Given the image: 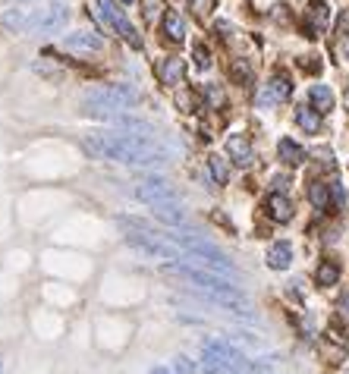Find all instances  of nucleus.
Listing matches in <instances>:
<instances>
[{"mask_svg":"<svg viewBox=\"0 0 349 374\" xmlns=\"http://www.w3.org/2000/svg\"><path fill=\"white\" fill-rule=\"evenodd\" d=\"M82 151L89 158L117 161V164H132V167H154L167 161L164 151L151 139L129 132H91L82 139Z\"/></svg>","mask_w":349,"mask_h":374,"instance_id":"1","label":"nucleus"},{"mask_svg":"<svg viewBox=\"0 0 349 374\" xmlns=\"http://www.w3.org/2000/svg\"><path fill=\"white\" fill-rule=\"evenodd\" d=\"M85 113H91V117L98 120H107L110 113L117 111H129V107L139 104V92L129 85H101L95 92L85 94Z\"/></svg>","mask_w":349,"mask_h":374,"instance_id":"2","label":"nucleus"},{"mask_svg":"<svg viewBox=\"0 0 349 374\" xmlns=\"http://www.w3.org/2000/svg\"><path fill=\"white\" fill-rule=\"evenodd\" d=\"M66 16H70V6L60 4V0H51V4H44L42 10L29 16V29H25V32H35V35H51V32L63 29Z\"/></svg>","mask_w":349,"mask_h":374,"instance_id":"3","label":"nucleus"},{"mask_svg":"<svg viewBox=\"0 0 349 374\" xmlns=\"http://www.w3.org/2000/svg\"><path fill=\"white\" fill-rule=\"evenodd\" d=\"M98 4V16L104 19L107 25H110L113 32H117L120 38H123L126 44H132V47H142V38L136 35V29H132V23L123 16V10L117 6V0H95Z\"/></svg>","mask_w":349,"mask_h":374,"instance_id":"4","label":"nucleus"},{"mask_svg":"<svg viewBox=\"0 0 349 374\" xmlns=\"http://www.w3.org/2000/svg\"><path fill=\"white\" fill-rule=\"evenodd\" d=\"M132 195L145 205H164V201H177V189L170 186L160 176H142V180L132 186Z\"/></svg>","mask_w":349,"mask_h":374,"instance_id":"5","label":"nucleus"},{"mask_svg":"<svg viewBox=\"0 0 349 374\" xmlns=\"http://www.w3.org/2000/svg\"><path fill=\"white\" fill-rule=\"evenodd\" d=\"M63 47L72 54H101L104 51V38L98 32H89V29H79V32H70L63 38Z\"/></svg>","mask_w":349,"mask_h":374,"instance_id":"6","label":"nucleus"},{"mask_svg":"<svg viewBox=\"0 0 349 374\" xmlns=\"http://www.w3.org/2000/svg\"><path fill=\"white\" fill-rule=\"evenodd\" d=\"M327 23H331V6H327V0H312L305 10V23H302V29H305L308 38H318L321 32L327 29Z\"/></svg>","mask_w":349,"mask_h":374,"instance_id":"7","label":"nucleus"},{"mask_svg":"<svg viewBox=\"0 0 349 374\" xmlns=\"http://www.w3.org/2000/svg\"><path fill=\"white\" fill-rule=\"evenodd\" d=\"M227 154H230L233 164H239V167H249L255 161V148L246 135H230V139H227Z\"/></svg>","mask_w":349,"mask_h":374,"instance_id":"8","label":"nucleus"},{"mask_svg":"<svg viewBox=\"0 0 349 374\" xmlns=\"http://www.w3.org/2000/svg\"><path fill=\"white\" fill-rule=\"evenodd\" d=\"M183 76H186V63L179 57H164L158 63V79L164 85H170V88H177L179 82H183Z\"/></svg>","mask_w":349,"mask_h":374,"instance_id":"9","label":"nucleus"},{"mask_svg":"<svg viewBox=\"0 0 349 374\" xmlns=\"http://www.w3.org/2000/svg\"><path fill=\"white\" fill-rule=\"evenodd\" d=\"M267 217L277 223H290L293 220V201L286 199L284 192H274L271 199H267Z\"/></svg>","mask_w":349,"mask_h":374,"instance_id":"10","label":"nucleus"},{"mask_svg":"<svg viewBox=\"0 0 349 374\" xmlns=\"http://www.w3.org/2000/svg\"><path fill=\"white\" fill-rule=\"evenodd\" d=\"M154 211V217H158L160 223H167V227H186V214H183V208L177 205V201H164V205H151Z\"/></svg>","mask_w":349,"mask_h":374,"instance_id":"11","label":"nucleus"},{"mask_svg":"<svg viewBox=\"0 0 349 374\" xmlns=\"http://www.w3.org/2000/svg\"><path fill=\"white\" fill-rule=\"evenodd\" d=\"M290 264H293V246L290 242H274V246L267 249V268L286 270Z\"/></svg>","mask_w":349,"mask_h":374,"instance_id":"12","label":"nucleus"},{"mask_svg":"<svg viewBox=\"0 0 349 374\" xmlns=\"http://www.w3.org/2000/svg\"><path fill=\"white\" fill-rule=\"evenodd\" d=\"M296 123H299V129L302 132H308V135H318L321 132V111H315L312 104H302V107H296Z\"/></svg>","mask_w":349,"mask_h":374,"instance_id":"13","label":"nucleus"},{"mask_svg":"<svg viewBox=\"0 0 349 374\" xmlns=\"http://www.w3.org/2000/svg\"><path fill=\"white\" fill-rule=\"evenodd\" d=\"M160 25H164V38H170V42H183L186 38V19L177 10H167Z\"/></svg>","mask_w":349,"mask_h":374,"instance_id":"14","label":"nucleus"},{"mask_svg":"<svg viewBox=\"0 0 349 374\" xmlns=\"http://www.w3.org/2000/svg\"><path fill=\"white\" fill-rule=\"evenodd\" d=\"M308 104L321 113H331L334 111V92L327 85H312L308 88Z\"/></svg>","mask_w":349,"mask_h":374,"instance_id":"15","label":"nucleus"},{"mask_svg":"<svg viewBox=\"0 0 349 374\" xmlns=\"http://www.w3.org/2000/svg\"><path fill=\"white\" fill-rule=\"evenodd\" d=\"M277 154H280V161H284L286 167H299L302 161H305V151H302V145H299V142H293V139H280Z\"/></svg>","mask_w":349,"mask_h":374,"instance_id":"16","label":"nucleus"},{"mask_svg":"<svg viewBox=\"0 0 349 374\" xmlns=\"http://www.w3.org/2000/svg\"><path fill=\"white\" fill-rule=\"evenodd\" d=\"M0 29H6V32H25V29H29V13L19 10V6L6 10L4 16H0Z\"/></svg>","mask_w":349,"mask_h":374,"instance_id":"17","label":"nucleus"},{"mask_svg":"<svg viewBox=\"0 0 349 374\" xmlns=\"http://www.w3.org/2000/svg\"><path fill=\"white\" fill-rule=\"evenodd\" d=\"M308 201H312L315 208H321V211L331 208V182H318V180H315L312 186H308Z\"/></svg>","mask_w":349,"mask_h":374,"instance_id":"18","label":"nucleus"},{"mask_svg":"<svg viewBox=\"0 0 349 374\" xmlns=\"http://www.w3.org/2000/svg\"><path fill=\"white\" fill-rule=\"evenodd\" d=\"M315 280H318V287H334V283L340 280V264L337 261H321L318 270H315Z\"/></svg>","mask_w":349,"mask_h":374,"instance_id":"19","label":"nucleus"},{"mask_svg":"<svg viewBox=\"0 0 349 374\" xmlns=\"http://www.w3.org/2000/svg\"><path fill=\"white\" fill-rule=\"evenodd\" d=\"M267 92H271V98H274V101H286V98L293 94V82L284 76V73H277V76H274L271 82H267Z\"/></svg>","mask_w":349,"mask_h":374,"instance_id":"20","label":"nucleus"},{"mask_svg":"<svg viewBox=\"0 0 349 374\" xmlns=\"http://www.w3.org/2000/svg\"><path fill=\"white\" fill-rule=\"evenodd\" d=\"M208 170H211V176H214V182H217V186H227V182H230V167H227L224 158H217V154H214V158H208Z\"/></svg>","mask_w":349,"mask_h":374,"instance_id":"21","label":"nucleus"},{"mask_svg":"<svg viewBox=\"0 0 349 374\" xmlns=\"http://www.w3.org/2000/svg\"><path fill=\"white\" fill-rule=\"evenodd\" d=\"M230 76H233V82H239V85H252V66L246 63V60H233Z\"/></svg>","mask_w":349,"mask_h":374,"instance_id":"22","label":"nucleus"},{"mask_svg":"<svg viewBox=\"0 0 349 374\" xmlns=\"http://www.w3.org/2000/svg\"><path fill=\"white\" fill-rule=\"evenodd\" d=\"M160 10H164V0H142V16H145V23L158 19Z\"/></svg>","mask_w":349,"mask_h":374,"instance_id":"23","label":"nucleus"},{"mask_svg":"<svg viewBox=\"0 0 349 374\" xmlns=\"http://www.w3.org/2000/svg\"><path fill=\"white\" fill-rule=\"evenodd\" d=\"M192 57H196V66H198V70H208V66H211V54H208L205 44H196V47H192Z\"/></svg>","mask_w":349,"mask_h":374,"instance_id":"24","label":"nucleus"},{"mask_svg":"<svg viewBox=\"0 0 349 374\" xmlns=\"http://www.w3.org/2000/svg\"><path fill=\"white\" fill-rule=\"evenodd\" d=\"M173 368H177V374H198V365L192 362V359H186V356H177Z\"/></svg>","mask_w":349,"mask_h":374,"instance_id":"25","label":"nucleus"},{"mask_svg":"<svg viewBox=\"0 0 349 374\" xmlns=\"http://www.w3.org/2000/svg\"><path fill=\"white\" fill-rule=\"evenodd\" d=\"M331 205L334 208H343L346 205V192H343V186H340V182H331Z\"/></svg>","mask_w":349,"mask_h":374,"instance_id":"26","label":"nucleus"},{"mask_svg":"<svg viewBox=\"0 0 349 374\" xmlns=\"http://www.w3.org/2000/svg\"><path fill=\"white\" fill-rule=\"evenodd\" d=\"M177 104H179V111H196V94H192V92H179L177 94Z\"/></svg>","mask_w":349,"mask_h":374,"instance_id":"27","label":"nucleus"},{"mask_svg":"<svg viewBox=\"0 0 349 374\" xmlns=\"http://www.w3.org/2000/svg\"><path fill=\"white\" fill-rule=\"evenodd\" d=\"M189 4H192V10H196V16H201V19L214 10V0H189Z\"/></svg>","mask_w":349,"mask_h":374,"instance_id":"28","label":"nucleus"},{"mask_svg":"<svg viewBox=\"0 0 349 374\" xmlns=\"http://www.w3.org/2000/svg\"><path fill=\"white\" fill-rule=\"evenodd\" d=\"M337 35L340 38H349V10L340 13V19H337Z\"/></svg>","mask_w":349,"mask_h":374,"instance_id":"29","label":"nucleus"},{"mask_svg":"<svg viewBox=\"0 0 349 374\" xmlns=\"http://www.w3.org/2000/svg\"><path fill=\"white\" fill-rule=\"evenodd\" d=\"M299 66H302V70H308V73H321V60H315V57H302L299 60Z\"/></svg>","mask_w":349,"mask_h":374,"instance_id":"30","label":"nucleus"},{"mask_svg":"<svg viewBox=\"0 0 349 374\" xmlns=\"http://www.w3.org/2000/svg\"><path fill=\"white\" fill-rule=\"evenodd\" d=\"M205 94H208V101H211V107H217L220 101H224V94H220V88H214V85H208V88H205Z\"/></svg>","mask_w":349,"mask_h":374,"instance_id":"31","label":"nucleus"},{"mask_svg":"<svg viewBox=\"0 0 349 374\" xmlns=\"http://www.w3.org/2000/svg\"><path fill=\"white\" fill-rule=\"evenodd\" d=\"M286 186H290V180H286V176H274V192H284Z\"/></svg>","mask_w":349,"mask_h":374,"instance_id":"32","label":"nucleus"},{"mask_svg":"<svg viewBox=\"0 0 349 374\" xmlns=\"http://www.w3.org/2000/svg\"><path fill=\"white\" fill-rule=\"evenodd\" d=\"M148 374H173V371H167V368H151Z\"/></svg>","mask_w":349,"mask_h":374,"instance_id":"33","label":"nucleus"},{"mask_svg":"<svg viewBox=\"0 0 349 374\" xmlns=\"http://www.w3.org/2000/svg\"><path fill=\"white\" fill-rule=\"evenodd\" d=\"M123 4H132V0H123Z\"/></svg>","mask_w":349,"mask_h":374,"instance_id":"34","label":"nucleus"}]
</instances>
